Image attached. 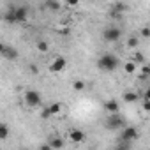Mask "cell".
Listing matches in <instances>:
<instances>
[{
	"mask_svg": "<svg viewBox=\"0 0 150 150\" xmlns=\"http://www.w3.org/2000/svg\"><path fill=\"white\" fill-rule=\"evenodd\" d=\"M97 67L103 69V71H106V72H113V71H117V67H118V57L113 55V53H104V55L97 60Z\"/></svg>",
	"mask_w": 150,
	"mask_h": 150,
	"instance_id": "cell-1",
	"label": "cell"
},
{
	"mask_svg": "<svg viewBox=\"0 0 150 150\" xmlns=\"http://www.w3.org/2000/svg\"><path fill=\"white\" fill-rule=\"evenodd\" d=\"M103 37H104L106 42H117V41H120V37H122V30H120L118 27H115V25L106 27V28L103 30Z\"/></svg>",
	"mask_w": 150,
	"mask_h": 150,
	"instance_id": "cell-2",
	"label": "cell"
},
{
	"mask_svg": "<svg viewBox=\"0 0 150 150\" xmlns=\"http://www.w3.org/2000/svg\"><path fill=\"white\" fill-rule=\"evenodd\" d=\"M106 127L108 129H120V127H125V118L120 115V113H113V115H110L108 117V120H106Z\"/></svg>",
	"mask_w": 150,
	"mask_h": 150,
	"instance_id": "cell-3",
	"label": "cell"
},
{
	"mask_svg": "<svg viewBox=\"0 0 150 150\" xmlns=\"http://www.w3.org/2000/svg\"><path fill=\"white\" fill-rule=\"evenodd\" d=\"M11 11L14 14L16 23H23L28 20V7L27 6H14V7H11Z\"/></svg>",
	"mask_w": 150,
	"mask_h": 150,
	"instance_id": "cell-4",
	"label": "cell"
},
{
	"mask_svg": "<svg viewBox=\"0 0 150 150\" xmlns=\"http://www.w3.org/2000/svg\"><path fill=\"white\" fill-rule=\"evenodd\" d=\"M139 138V132H138V129L136 127H131V125H127V127H124V131H122V141H129V143H134L136 139Z\"/></svg>",
	"mask_w": 150,
	"mask_h": 150,
	"instance_id": "cell-5",
	"label": "cell"
},
{
	"mask_svg": "<svg viewBox=\"0 0 150 150\" xmlns=\"http://www.w3.org/2000/svg\"><path fill=\"white\" fill-rule=\"evenodd\" d=\"M25 103L28 104V106H39L41 104V94L37 92V90H27L25 92Z\"/></svg>",
	"mask_w": 150,
	"mask_h": 150,
	"instance_id": "cell-6",
	"label": "cell"
},
{
	"mask_svg": "<svg viewBox=\"0 0 150 150\" xmlns=\"http://www.w3.org/2000/svg\"><path fill=\"white\" fill-rule=\"evenodd\" d=\"M0 53L6 60H16L18 58V50H14L13 46H7V44H0Z\"/></svg>",
	"mask_w": 150,
	"mask_h": 150,
	"instance_id": "cell-7",
	"label": "cell"
},
{
	"mask_svg": "<svg viewBox=\"0 0 150 150\" xmlns=\"http://www.w3.org/2000/svg\"><path fill=\"white\" fill-rule=\"evenodd\" d=\"M65 65H67V60H65L64 57H57V58L53 60L50 71H51V72H62V71L65 69Z\"/></svg>",
	"mask_w": 150,
	"mask_h": 150,
	"instance_id": "cell-8",
	"label": "cell"
},
{
	"mask_svg": "<svg viewBox=\"0 0 150 150\" xmlns=\"http://www.w3.org/2000/svg\"><path fill=\"white\" fill-rule=\"evenodd\" d=\"M69 139H71L72 143H81V141L87 139V134H85L83 131H80V129H72V131L69 132Z\"/></svg>",
	"mask_w": 150,
	"mask_h": 150,
	"instance_id": "cell-9",
	"label": "cell"
},
{
	"mask_svg": "<svg viewBox=\"0 0 150 150\" xmlns=\"http://www.w3.org/2000/svg\"><path fill=\"white\" fill-rule=\"evenodd\" d=\"M104 110H106L110 115H113V113H118V111H120V104L117 103V99H108V101L104 103Z\"/></svg>",
	"mask_w": 150,
	"mask_h": 150,
	"instance_id": "cell-10",
	"label": "cell"
},
{
	"mask_svg": "<svg viewBox=\"0 0 150 150\" xmlns=\"http://www.w3.org/2000/svg\"><path fill=\"white\" fill-rule=\"evenodd\" d=\"M122 99L125 101V103H129V104H132V103H136L138 99H139V94L138 92H124V96H122Z\"/></svg>",
	"mask_w": 150,
	"mask_h": 150,
	"instance_id": "cell-11",
	"label": "cell"
},
{
	"mask_svg": "<svg viewBox=\"0 0 150 150\" xmlns=\"http://www.w3.org/2000/svg\"><path fill=\"white\" fill-rule=\"evenodd\" d=\"M48 143L51 145V148H53V150H60V148H62V146L65 145V141H64L62 138H58V136H57V138H51V139H50Z\"/></svg>",
	"mask_w": 150,
	"mask_h": 150,
	"instance_id": "cell-12",
	"label": "cell"
},
{
	"mask_svg": "<svg viewBox=\"0 0 150 150\" xmlns=\"http://www.w3.org/2000/svg\"><path fill=\"white\" fill-rule=\"evenodd\" d=\"M132 148V143H129V141H117V145H115V148L113 150H131Z\"/></svg>",
	"mask_w": 150,
	"mask_h": 150,
	"instance_id": "cell-13",
	"label": "cell"
},
{
	"mask_svg": "<svg viewBox=\"0 0 150 150\" xmlns=\"http://www.w3.org/2000/svg\"><path fill=\"white\" fill-rule=\"evenodd\" d=\"M7 136H9V125L7 124H0V139L6 141Z\"/></svg>",
	"mask_w": 150,
	"mask_h": 150,
	"instance_id": "cell-14",
	"label": "cell"
},
{
	"mask_svg": "<svg viewBox=\"0 0 150 150\" xmlns=\"http://www.w3.org/2000/svg\"><path fill=\"white\" fill-rule=\"evenodd\" d=\"M132 62H134L136 65H143V62H145V55H143L141 51H136V53L132 55Z\"/></svg>",
	"mask_w": 150,
	"mask_h": 150,
	"instance_id": "cell-15",
	"label": "cell"
},
{
	"mask_svg": "<svg viewBox=\"0 0 150 150\" xmlns=\"http://www.w3.org/2000/svg\"><path fill=\"white\" fill-rule=\"evenodd\" d=\"M127 9H129V7H127L125 4H120V2H118V4H113V11H111V13L122 14V13H124V11H127Z\"/></svg>",
	"mask_w": 150,
	"mask_h": 150,
	"instance_id": "cell-16",
	"label": "cell"
},
{
	"mask_svg": "<svg viewBox=\"0 0 150 150\" xmlns=\"http://www.w3.org/2000/svg\"><path fill=\"white\" fill-rule=\"evenodd\" d=\"M136 64L132 62V60H129V62H125V65H124V69H125V72L127 74H132V72H136Z\"/></svg>",
	"mask_w": 150,
	"mask_h": 150,
	"instance_id": "cell-17",
	"label": "cell"
},
{
	"mask_svg": "<svg viewBox=\"0 0 150 150\" xmlns=\"http://www.w3.org/2000/svg\"><path fill=\"white\" fill-rule=\"evenodd\" d=\"M39 115H41V118H42V120H48V118H51V117H53V113H51L50 106H48V108H42Z\"/></svg>",
	"mask_w": 150,
	"mask_h": 150,
	"instance_id": "cell-18",
	"label": "cell"
},
{
	"mask_svg": "<svg viewBox=\"0 0 150 150\" xmlns=\"http://www.w3.org/2000/svg\"><path fill=\"white\" fill-rule=\"evenodd\" d=\"M72 88L76 90V92H81V90H85V81H81V80L72 81Z\"/></svg>",
	"mask_w": 150,
	"mask_h": 150,
	"instance_id": "cell-19",
	"label": "cell"
},
{
	"mask_svg": "<svg viewBox=\"0 0 150 150\" xmlns=\"http://www.w3.org/2000/svg\"><path fill=\"white\" fill-rule=\"evenodd\" d=\"M44 7H48L51 11H58L60 9V2H51V0H48V2H44Z\"/></svg>",
	"mask_w": 150,
	"mask_h": 150,
	"instance_id": "cell-20",
	"label": "cell"
},
{
	"mask_svg": "<svg viewBox=\"0 0 150 150\" xmlns=\"http://www.w3.org/2000/svg\"><path fill=\"white\" fill-rule=\"evenodd\" d=\"M50 110H51L53 115H58V113H62V104L60 103H53V104H50Z\"/></svg>",
	"mask_w": 150,
	"mask_h": 150,
	"instance_id": "cell-21",
	"label": "cell"
},
{
	"mask_svg": "<svg viewBox=\"0 0 150 150\" xmlns=\"http://www.w3.org/2000/svg\"><path fill=\"white\" fill-rule=\"evenodd\" d=\"M125 44H127V48H136V46L139 44V39H138V37H129Z\"/></svg>",
	"mask_w": 150,
	"mask_h": 150,
	"instance_id": "cell-22",
	"label": "cell"
},
{
	"mask_svg": "<svg viewBox=\"0 0 150 150\" xmlns=\"http://www.w3.org/2000/svg\"><path fill=\"white\" fill-rule=\"evenodd\" d=\"M139 71H141V78H146V76H150V65H148V64H143Z\"/></svg>",
	"mask_w": 150,
	"mask_h": 150,
	"instance_id": "cell-23",
	"label": "cell"
},
{
	"mask_svg": "<svg viewBox=\"0 0 150 150\" xmlns=\"http://www.w3.org/2000/svg\"><path fill=\"white\" fill-rule=\"evenodd\" d=\"M37 50H39V51H42V53H46V51L50 50V46H48V42H46V41H39V42H37Z\"/></svg>",
	"mask_w": 150,
	"mask_h": 150,
	"instance_id": "cell-24",
	"label": "cell"
},
{
	"mask_svg": "<svg viewBox=\"0 0 150 150\" xmlns=\"http://www.w3.org/2000/svg\"><path fill=\"white\" fill-rule=\"evenodd\" d=\"M141 37H145V39L150 37V27H143L141 28Z\"/></svg>",
	"mask_w": 150,
	"mask_h": 150,
	"instance_id": "cell-25",
	"label": "cell"
},
{
	"mask_svg": "<svg viewBox=\"0 0 150 150\" xmlns=\"http://www.w3.org/2000/svg\"><path fill=\"white\" fill-rule=\"evenodd\" d=\"M28 71H30L32 74H37V72H39V69H37V65H34V64H30V65H28Z\"/></svg>",
	"mask_w": 150,
	"mask_h": 150,
	"instance_id": "cell-26",
	"label": "cell"
},
{
	"mask_svg": "<svg viewBox=\"0 0 150 150\" xmlns=\"http://www.w3.org/2000/svg\"><path fill=\"white\" fill-rule=\"evenodd\" d=\"M39 150H53V148H51V145H50V143H42V145L39 146Z\"/></svg>",
	"mask_w": 150,
	"mask_h": 150,
	"instance_id": "cell-27",
	"label": "cell"
},
{
	"mask_svg": "<svg viewBox=\"0 0 150 150\" xmlns=\"http://www.w3.org/2000/svg\"><path fill=\"white\" fill-rule=\"evenodd\" d=\"M143 101H150V88H146L143 92Z\"/></svg>",
	"mask_w": 150,
	"mask_h": 150,
	"instance_id": "cell-28",
	"label": "cell"
},
{
	"mask_svg": "<svg viewBox=\"0 0 150 150\" xmlns=\"http://www.w3.org/2000/svg\"><path fill=\"white\" fill-rule=\"evenodd\" d=\"M143 110L150 113V101H143Z\"/></svg>",
	"mask_w": 150,
	"mask_h": 150,
	"instance_id": "cell-29",
	"label": "cell"
}]
</instances>
